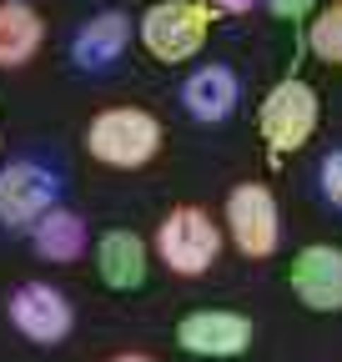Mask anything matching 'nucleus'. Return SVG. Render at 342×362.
I'll return each instance as SVG.
<instances>
[{
  "instance_id": "nucleus-11",
  "label": "nucleus",
  "mask_w": 342,
  "mask_h": 362,
  "mask_svg": "<svg viewBox=\"0 0 342 362\" xmlns=\"http://www.w3.org/2000/svg\"><path fill=\"white\" fill-rule=\"evenodd\" d=\"M126 40H131V21H126L121 11H106L96 21H86L71 40V56L81 71H106L121 51H126Z\"/></svg>"
},
{
  "instance_id": "nucleus-18",
  "label": "nucleus",
  "mask_w": 342,
  "mask_h": 362,
  "mask_svg": "<svg viewBox=\"0 0 342 362\" xmlns=\"http://www.w3.org/2000/svg\"><path fill=\"white\" fill-rule=\"evenodd\" d=\"M217 11H232V16H242V11H252V0H211Z\"/></svg>"
},
{
  "instance_id": "nucleus-17",
  "label": "nucleus",
  "mask_w": 342,
  "mask_h": 362,
  "mask_svg": "<svg viewBox=\"0 0 342 362\" xmlns=\"http://www.w3.org/2000/svg\"><path fill=\"white\" fill-rule=\"evenodd\" d=\"M312 6H317V0H267V11H272L277 21H307Z\"/></svg>"
},
{
  "instance_id": "nucleus-14",
  "label": "nucleus",
  "mask_w": 342,
  "mask_h": 362,
  "mask_svg": "<svg viewBox=\"0 0 342 362\" xmlns=\"http://www.w3.org/2000/svg\"><path fill=\"white\" fill-rule=\"evenodd\" d=\"M30 242H35V257L66 267V262H76V257L86 252V221H81L76 211L56 206V211H46V216L30 226Z\"/></svg>"
},
{
  "instance_id": "nucleus-8",
  "label": "nucleus",
  "mask_w": 342,
  "mask_h": 362,
  "mask_svg": "<svg viewBox=\"0 0 342 362\" xmlns=\"http://www.w3.org/2000/svg\"><path fill=\"white\" fill-rule=\"evenodd\" d=\"M287 282L307 312H342V247H327V242L302 247L292 257Z\"/></svg>"
},
{
  "instance_id": "nucleus-19",
  "label": "nucleus",
  "mask_w": 342,
  "mask_h": 362,
  "mask_svg": "<svg viewBox=\"0 0 342 362\" xmlns=\"http://www.w3.org/2000/svg\"><path fill=\"white\" fill-rule=\"evenodd\" d=\"M111 362H151V357H146V352H116Z\"/></svg>"
},
{
  "instance_id": "nucleus-7",
  "label": "nucleus",
  "mask_w": 342,
  "mask_h": 362,
  "mask_svg": "<svg viewBox=\"0 0 342 362\" xmlns=\"http://www.w3.org/2000/svg\"><path fill=\"white\" fill-rule=\"evenodd\" d=\"M6 307H11V327H16L20 337L40 342V347H56V342L71 332V322H76L66 292H56L51 282H20Z\"/></svg>"
},
{
  "instance_id": "nucleus-2",
  "label": "nucleus",
  "mask_w": 342,
  "mask_h": 362,
  "mask_svg": "<svg viewBox=\"0 0 342 362\" xmlns=\"http://www.w3.org/2000/svg\"><path fill=\"white\" fill-rule=\"evenodd\" d=\"M206 35H211V6L206 0H156L141 16V45L161 66L191 61L206 45Z\"/></svg>"
},
{
  "instance_id": "nucleus-5",
  "label": "nucleus",
  "mask_w": 342,
  "mask_h": 362,
  "mask_svg": "<svg viewBox=\"0 0 342 362\" xmlns=\"http://www.w3.org/2000/svg\"><path fill=\"white\" fill-rule=\"evenodd\" d=\"M227 232L237 242L242 257H272L282 242V221H277V202L262 181H242L227 197Z\"/></svg>"
},
{
  "instance_id": "nucleus-6",
  "label": "nucleus",
  "mask_w": 342,
  "mask_h": 362,
  "mask_svg": "<svg viewBox=\"0 0 342 362\" xmlns=\"http://www.w3.org/2000/svg\"><path fill=\"white\" fill-rule=\"evenodd\" d=\"M252 322L242 312H222V307H201V312H187L182 322H177V347L187 357H211V362H222V357H242L252 347Z\"/></svg>"
},
{
  "instance_id": "nucleus-16",
  "label": "nucleus",
  "mask_w": 342,
  "mask_h": 362,
  "mask_svg": "<svg viewBox=\"0 0 342 362\" xmlns=\"http://www.w3.org/2000/svg\"><path fill=\"white\" fill-rule=\"evenodd\" d=\"M317 176H322V197H327L332 206H342V151H327Z\"/></svg>"
},
{
  "instance_id": "nucleus-1",
  "label": "nucleus",
  "mask_w": 342,
  "mask_h": 362,
  "mask_svg": "<svg viewBox=\"0 0 342 362\" xmlns=\"http://www.w3.org/2000/svg\"><path fill=\"white\" fill-rule=\"evenodd\" d=\"M86 151L106 166L136 171L161 151V121L141 106H111L86 126Z\"/></svg>"
},
{
  "instance_id": "nucleus-4",
  "label": "nucleus",
  "mask_w": 342,
  "mask_h": 362,
  "mask_svg": "<svg viewBox=\"0 0 342 362\" xmlns=\"http://www.w3.org/2000/svg\"><path fill=\"white\" fill-rule=\"evenodd\" d=\"M256 131H262V141L272 146V156H287L297 146H307L312 141V131H317V90L307 81H277L267 90V101L262 111H256Z\"/></svg>"
},
{
  "instance_id": "nucleus-15",
  "label": "nucleus",
  "mask_w": 342,
  "mask_h": 362,
  "mask_svg": "<svg viewBox=\"0 0 342 362\" xmlns=\"http://www.w3.org/2000/svg\"><path fill=\"white\" fill-rule=\"evenodd\" d=\"M307 45H312V56H317V61L342 66V0H337V6H327V11L312 21Z\"/></svg>"
},
{
  "instance_id": "nucleus-12",
  "label": "nucleus",
  "mask_w": 342,
  "mask_h": 362,
  "mask_svg": "<svg viewBox=\"0 0 342 362\" xmlns=\"http://www.w3.org/2000/svg\"><path fill=\"white\" fill-rule=\"evenodd\" d=\"M40 40H46V21L35 16V6H25V0H0V66L16 71L25 66Z\"/></svg>"
},
{
  "instance_id": "nucleus-3",
  "label": "nucleus",
  "mask_w": 342,
  "mask_h": 362,
  "mask_svg": "<svg viewBox=\"0 0 342 362\" xmlns=\"http://www.w3.org/2000/svg\"><path fill=\"white\" fill-rule=\"evenodd\" d=\"M156 252L177 277H201L222 252V232L201 206H171L156 226Z\"/></svg>"
},
{
  "instance_id": "nucleus-10",
  "label": "nucleus",
  "mask_w": 342,
  "mask_h": 362,
  "mask_svg": "<svg viewBox=\"0 0 342 362\" xmlns=\"http://www.w3.org/2000/svg\"><path fill=\"white\" fill-rule=\"evenodd\" d=\"M96 272L111 292H136L146 282V242L136 232H106L96 242Z\"/></svg>"
},
{
  "instance_id": "nucleus-13",
  "label": "nucleus",
  "mask_w": 342,
  "mask_h": 362,
  "mask_svg": "<svg viewBox=\"0 0 342 362\" xmlns=\"http://www.w3.org/2000/svg\"><path fill=\"white\" fill-rule=\"evenodd\" d=\"M182 101L196 121H227L237 111V76L227 66H201L187 86H182Z\"/></svg>"
},
{
  "instance_id": "nucleus-9",
  "label": "nucleus",
  "mask_w": 342,
  "mask_h": 362,
  "mask_svg": "<svg viewBox=\"0 0 342 362\" xmlns=\"http://www.w3.org/2000/svg\"><path fill=\"white\" fill-rule=\"evenodd\" d=\"M46 211H56V176L35 161H11L0 171V221L35 226Z\"/></svg>"
}]
</instances>
